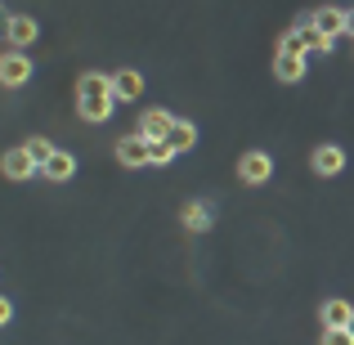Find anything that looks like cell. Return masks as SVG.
Here are the masks:
<instances>
[{
    "mask_svg": "<svg viewBox=\"0 0 354 345\" xmlns=\"http://www.w3.org/2000/svg\"><path fill=\"white\" fill-rule=\"evenodd\" d=\"M117 113V95H113V77L104 72H81L77 77V117L90 126H104Z\"/></svg>",
    "mask_w": 354,
    "mask_h": 345,
    "instance_id": "1",
    "label": "cell"
},
{
    "mask_svg": "<svg viewBox=\"0 0 354 345\" xmlns=\"http://www.w3.org/2000/svg\"><path fill=\"white\" fill-rule=\"evenodd\" d=\"M0 41H5L9 50H27V45L41 41V23H36L32 14H9L5 23H0Z\"/></svg>",
    "mask_w": 354,
    "mask_h": 345,
    "instance_id": "2",
    "label": "cell"
},
{
    "mask_svg": "<svg viewBox=\"0 0 354 345\" xmlns=\"http://www.w3.org/2000/svg\"><path fill=\"white\" fill-rule=\"evenodd\" d=\"M32 59H27V50H0V86L5 90H23L27 81H32Z\"/></svg>",
    "mask_w": 354,
    "mask_h": 345,
    "instance_id": "3",
    "label": "cell"
},
{
    "mask_svg": "<svg viewBox=\"0 0 354 345\" xmlns=\"http://www.w3.org/2000/svg\"><path fill=\"white\" fill-rule=\"evenodd\" d=\"M269 175H274V157H269L265 148H247V153L238 157V184H247V189H260Z\"/></svg>",
    "mask_w": 354,
    "mask_h": 345,
    "instance_id": "4",
    "label": "cell"
},
{
    "mask_svg": "<svg viewBox=\"0 0 354 345\" xmlns=\"http://www.w3.org/2000/svg\"><path fill=\"white\" fill-rule=\"evenodd\" d=\"M0 175H5V180H14V184H27L32 175H41V166H36L32 153L18 144V148H5V153H0Z\"/></svg>",
    "mask_w": 354,
    "mask_h": 345,
    "instance_id": "5",
    "label": "cell"
},
{
    "mask_svg": "<svg viewBox=\"0 0 354 345\" xmlns=\"http://www.w3.org/2000/svg\"><path fill=\"white\" fill-rule=\"evenodd\" d=\"M113 157H117L121 166H130V171H139V166H148V162H153V144H148V139H144V135H139V130H135V135L117 139Z\"/></svg>",
    "mask_w": 354,
    "mask_h": 345,
    "instance_id": "6",
    "label": "cell"
},
{
    "mask_svg": "<svg viewBox=\"0 0 354 345\" xmlns=\"http://www.w3.org/2000/svg\"><path fill=\"white\" fill-rule=\"evenodd\" d=\"M180 225L189 229V233H207L211 225H216V202H211V198H193V202H184Z\"/></svg>",
    "mask_w": 354,
    "mask_h": 345,
    "instance_id": "7",
    "label": "cell"
},
{
    "mask_svg": "<svg viewBox=\"0 0 354 345\" xmlns=\"http://www.w3.org/2000/svg\"><path fill=\"white\" fill-rule=\"evenodd\" d=\"M171 126H175L171 108H148V113H139V135H144L148 144H162V139L171 135Z\"/></svg>",
    "mask_w": 354,
    "mask_h": 345,
    "instance_id": "8",
    "label": "cell"
},
{
    "mask_svg": "<svg viewBox=\"0 0 354 345\" xmlns=\"http://www.w3.org/2000/svg\"><path fill=\"white\" fill-rule=\"evenodd\" d=\"M310 166H314V175H341L346 171V148L341 144H319L310 153Z\"/></svg>",
    "mask_w": 354,
    "mask_h": 345,
    "instance_id": "9",
    "label": "cell"
},
{
    "mask_svg": "<svg viewBox=\"0 0 354 345\" xmlns=\"http://www.w3.org/2000/svg\"><path fill=\"white\" fill-rule=\"evenodd\" d=\"M350 319H354V305H350V301H341V296H328V301L319 305V323H323V332L350 328Z\"/></svg>",
    "mask_w": 354,
    "mask_h": 345,
    "instance_id": "10",
    "label": "cell"
},
{
    "mask_svg": "<svg viewBox=\"0 0 354 345\" xmlns=\"http://www.w3.org/2000/svg\"><path fill=\"white\" fill-rule=\"evenodd\" d=\"M274 81L278 86H301L305 81V54H274Z\"/></svg>",
    "mask_w": 354,
    "mask_h": 345,
    "instance_id": "11",
    "label": "cell"
},
{
    "mask_svg": "<svg viewBox=\"0 0 354 345\" xmlns=\"http://www.w3.org/2000/svg\"><path fill=\"white\" fill-rule=\"evenodd\" d=\"M166 148H171L175 157H184V153H193V144H198V126H193L189 117H175V126H171V135L162 139Z\"/></svg>",
    "mask_w": 354,
    "mask_h": 345,
    "instance_id": "12",
    "label": "cell"
},
{
    "mask_svg": "<svg viewBox=\"0 0 354 345\" xmlns=\"http://www.w3.org/2000/svg\"><path fill=\"white\" fill-rule=\"evenodd\" d=\"M314 27H319L328 41L346 36V5H323V9H314Z\"/></svg>",
    "mask_w": 354,
    "mask_h": 345,
    "instance_id": "13",
    "label": "cell"
},
{
    "mask_svg": "<svg viewBox=\"0 0 354 345\" xmlns=\"http://www.w3.org/2000/svg\"><path fill=\"white\" fill-rule=\"evenodd\" d=\"M292 27L301 32V41H305V50H310V54H314V50H319V54H332V41L319 32V27H314V9H305V14L296 18Z\"/></svg>",
    "mask_w": 354,
    "mask_h": 345,
    "instance_id": "14",
    "label": "cell"
},
{
    "mask_svg": "<svg viewBox=\"0 0 354 345\" xmlns=\"http://www.w3.org/2000/svg\"><path fill=\"white\" fill-rule=\"evenodd\" d=\"M113 95H117V104H135V99L144 95V77H139L135 68L113 72Z\"/></svg>",
    "mask_w": 354,
    "mask_h": 345,
    "instance_id": "15",
    "label": "cell"
},
{
    "mask_svg": "<svg viewBox=\"0 0 354 345\" xmlns=\"http://www.w3.org/2000/svg\"><path fill=\"white\" fill-rule=\"evenodd\" d=\"M45 180H54V184H68L72 175H77V153H68V148H59V153L45 162Z\"/></svg>",
    "mask_w": 354,
    "mask_h": 345,
    "instance_id": "16",
    "label": "cell"
},
{
    "mask_svg": "<svg viewBox=\"0 0 354 345\" xmlns=\"http://www.w3.org/2000/svg\"><path fill=\"white\" fill-rule=\"evenodd\" d=\"M23 148H27V153H32V162L41 166V171H45V162H50V157L59 153V148H54V144H50V139H45V135H32V139H23Z\"/></svg>",
    "mask_w": 354,
    "mask_h": 345,
    "instance_id": "17",
    "label": "cell"
},
{
    "mask_svg": "<svg viewBox=\"0 0 354 345\" xmlns=\"http://www.w3.org/2000/svg\"><path fill=\"white\" fill-rule=\"evenodd\" d=\"M274 54H310V50H305L301 32H296V27H287V32L278 36V50H274Z\"/></svg>",
    "mask_w": 354,
    "mask_h": 345,
    "instance_id": "18",
    "label": "cell"
},
{
    "mask_svg": "<svg viewBox=\"0 0 354 345\" xmlns=\"http://www.w3.org/2000/svg\"><path fill=\"white\" fill-rule=\"evenodd\" d=\"M319 345H354V337H350L346 328H337V332H323V337H319Z\"/></svg>",
    "mask_w": 354,
    "mask_h": 345,
    "instance_id": "19",
    "label": "cell"
},
{
    "mask_svg": "<svg viewBox=\"0 0 354 345\" xmlns=\"http://www.w3.org/2000/svg\"><path fill=\"white\" fill-rule=\"evenodd\" d=\"M171 162H175L171 148H166V144H153V162H148V166H171Z\"/></svg>",
    "mask_w": 354,
    "mask_h": 345,
    "instance_id": "20",
    "label": "cell"
},
{
    "mask_svg": "<svg viewBox=\"0 0 354 345\" xmlns=\"http://www.w3.org/2000/svg\"><path fill=\"white\" fill-rule=\"evenodd\" d=\"M9 319H14V301H9V296H0V328H5Z\"/></svg>",
    "mask_w": 354,
    "mask_h": 345,
    "instance_id": "21",
    "label": "cell"
},
{
    "mask_svg": "<svg viewBox=\"0 0 354 345\" xmlns=\"http://www.w3.org/2000/svg\"><path fill=\"white\" fill-rule=\"evenodd\" d=\"M346 36H350V41H354V5L346 9Z\"/></svg>",
    "mask_w": 354,
    "mask_h": 345,
    "instance_id": "22",
    "label": "cell"
},
{
    "mask_svg": "<svg viewBox=\"0 0 354 345\" xmlns=\"http://www.w3.org/2000/svg\"><path fill=\"white\" fill-rule=\"evenodd\" d=\"M5 18H9V14H5V0H0V23H5Z\"/></svg>",
    "mask_w": 354,
    "mask_h": 345,
    "instance_id": "23",
    "label": "cell"
},
{
    "mask_svg": "<svg viewBox=\"0 0 354 345\" xmlns=\"http://www.w3.org/2000/svg\"><path fill=\"white\" fill-rule=\"evenodd\" d=\"M346 332H350V337H354V319H350V328H346Z\"/></svg>",
    "mask_w": 354,
    "mask_h": 345,
    "instance_id": "24",
    "label": "cell"
}]
</instances>
